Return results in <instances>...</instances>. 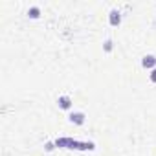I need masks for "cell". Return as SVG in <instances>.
Masks as SVG:
<instances>
[{
  "label": "cell",
  "instance_id": "obj_2",
  "mask_svg": "<svg viewBox=\"0 0 156 156\" xmlns=\"http://www.w3.org/2000/svg\"><path fill=\"white\" fill-rule=\"evenodd\" d=\"M108 20H110V24H112V26H118V24L121 22V15H119V11H118V9H112V11H110V19H108Z\"/></svg>",
  "mask_w": 156,
  "mask_h": 156
},
{
  "label": "cell",
  "instance_id": "obj_6",
  "mask_svg": "<svg viewBox=\"0 0 156 156\" xmlns=\"http://www.w3.org/2000/svg\"><path fill=\"white\" fill-rule=\"evenodd\" d=\"M105 50H107V51L112 50V41H107V42H105Z\"/></svg>",
  "mask_w": 156,
  "mask_h": 156
},
{
  "label": "cell",
  "instance_id": "obj_4",
  "mask_svg": "<svg viewBox=\"0 0 156 156\" xmlns=\"http://www.w3.org/2000/svg\"><path fill=\"white\" fill-rule=\"evenodd\" d=\"M57 103H59V107H61V108H64V110H66V108H70V105H72V99H70L68 96H61V98L57 99Z\"/></svg>",
  "mask_w": 156,
  "mask_h": 156
},
{
  "label": "cell",
  "instance_id": "obj_7",
  "mask_svg": "<svg viewBox=\"0 0 156 156\" xmlns=\"http://www.w3.org/2000/svg\"><path fill=\"white\" fill-rule=\"evenodd\" d=\"M151 81H152V83H156V68L151 72Z\"/></svg>",
  "mask_w": 156,
  "mask_h": 156
},
{
  "label": "cell",
  "instance_id": "obj_5",
  "mask_svg": "<svg viewBox=\"0 0 156 156\" xmlns=\"http://www.w3.org/2000/svg\"><path fill=\"white\" fill-rule=\"evenodd\" d=\"M39 13H41V11H39V8H31V9L28 11V15H30L31 19H37V17H39Z\"/></svg>",
  "mask_w": 156,
  "mask_h": 156
},
{
  "label": "cell",
  "instance_id": "obj_3",
  "mask_svg": "<svg viewBox=\"0 0 156 156\" xmlns=\"http://www.w3.org/2000/svg\"><path fill=\"white\" fill-rule=\"evenodd\" d=\"M141 64H143L145 68H152V66L156 64V57H154V55H145V57L141 59Z\"/></svg>",
  "mask_w": 156,
  "mask_h": 156
},
{
  "label": "cell",
  "instance_id": "obj_1",
  "mask_svg": "<svg viewBox=\"0 0 156 156\" xmlns=\"http://www.w3.org/2000/svg\"><path fill=\"white\" fill-rule=\"evenodd\" d=\"M70 121L75 123V125H83L85 123V114L83 112H73V114H70Z\"/></svg>",
  "mask_w": 156,
  "mask_h": 156
}]
</instances>
